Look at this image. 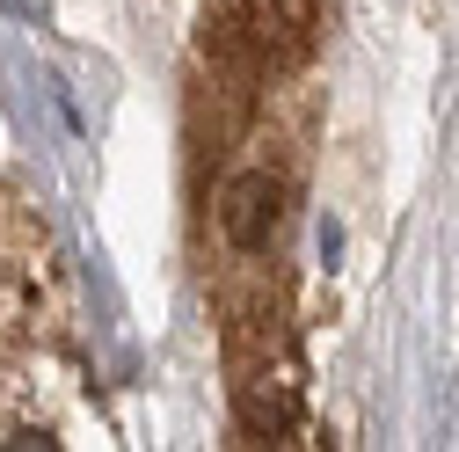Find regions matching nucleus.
Here are the masks:
<instances>
[{
  "label": "nucleus",
  "mask_w": 459,
  "mask_h": 452,
  "mask_svg": "<svg viewBox=\"0 0 459 452\" xmlns=\"http://www.w3.org/2000/svg\"><path fill=\"white\" fill-rule=\"evenodd\" d=\"M219 44L248 66H284L299 59L307 37H314V0H219L212 15Z\"/></svg>",
  "instance_id": "obj_1"
},
{
  "label": "nucleus",
  "mask_w": 459,
  "mask_h": 452,
  "mask_svg": "<svg viewBox=\"0 0 459 452\" xmlns=\"http://www.w3.org/2000/svg\"><path fill=\"white\" fill-rule=\"evenodd\" d=\"M277 212H284V190H277L270 176H234L226 197H219V234L234 241L241 256H255V248H270V234H277Z\"/></svg>",
  "instance_id": "obj_2"
}]
</instances>
